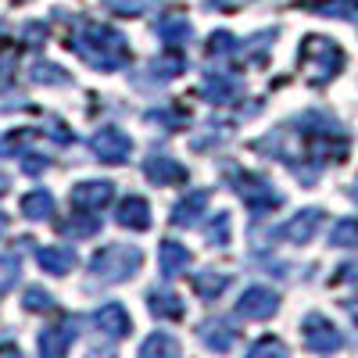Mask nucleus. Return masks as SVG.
<instances>
[{
    "instance_id": "3",
    "label": "nucleus",
    "mask_w": 358,
    "mask_h": 358,
    "mask_svg": "<svg viewBox=\"0 0 358 358\" xmlns=\"http://www.w3.org/2000/svg\"><path fill=\"white\" fill-rule=\"evenodd\" d=\"M233 190L244 197V204L251 208V215H268L283 204V194L268 183L265 176H255V172H236L233 176Z\"/></svg>"
},
{
    "instance_id": "18",
    "label": "nucleus",
    "mask_w": 358,
    "mask_h": 358,
    "mask_svg": "<svg viewBox=\"0 0 358 358\" xmlns=\"http://www.w3.org/2000/svg\"><path fill=\"white\" fill-rule=\"evenodd\" d=\"M147 308H151V315H158V319H179V315H183V301H179V294H172L165 287L147 290Z\"/></svg>"
},
{
    "instance_id": "33",
    "label": "nucleus",
    "mask_w": 358,
    "mask_h": 358,
    "mask_svg": "<svg viewBox=\"0 0 358 358\" xmlns=\"http://www.w3.org/2000/svg\"><path fill=\"white\" fill-rule=\"evenodd\" d=\"M268 351H273V355H283L287 348L276 341V337H265V341H258V344H251V355H268Z\"/></svg>"
},
{
    "instance_id": "1",
    "label": "nucleus",
    "mask_w": 358,
    "mask_h": 358,
    "mask_svg": "<svg viewBox=\"0 0 358 358\" xmlns=\"http://www.w3.org/2000/svg\"><path fill=\"white\" fill-rule=\"evenodd\" d=\"M72 50L83 57L86 65H94L101 72H115L129 62V43L122 33H115L108 25H86L83 33L76 36Z\"/></svg>"
},
{
    "instance_id": "15",
    "label": "nucleus",
    "mask_w": 358,
    "mask_h": 358,
    "mask_svg": "<svg viewBox=\"0 0 358 358\" xmlns=\"http://www.w3.org/2000/svg\"><path fill=\"white\" fill-rule=\"evenodd\" d=\"M204 208H208V190H190L176 201L172 208V222L176 226H194L201 215H204Z\"/></svg>"
},
{
    "instance_id": "27",
    "label": "nucleus",
    "mask_w": 358,
    "mask_h": 358,
    "mask_svg": "<svg viewBox=\"0 0 358 358\" xmlns=\"http://www.w3.org/2000/svg\"><path fill=\"white\" fill-rule=\"evenodd\" d=\"M334 248H358V219H341L330 233Z\"/></svg>"
},
{
    "instance_id": "13",
    "label": "nucleus",
    "mask_w": 358,
    "mask_h": 358,
    "mask_svg": "<svg viewBox=\"0 0 358 358\" xmlns=\"http://www.w3.org/2000/svg\"><path fill=\"white\" fill-rule=\"evenodd\" d=\"M197 337L212 348V351H229V348L236 344V330H233L229 319H204L201 330H197Z\"/></svg>"
},
{
    "instance_id": "24",
    "label": "nucleus",
    "mask_w": 358,
    "mask_h": 358,
    "mask_svg": "<svg viewBox=\"0 0 358 358\" xmlns=\"http://www.w3.org/2000/svg\"><path fill=\"white\" fill-rule=\"evenodd\" d=\"M22 276V258L18 255H0V297H4Z\"/></svg>"
},
{
    "instance_id": "34",
    "label": "nucleus",
    "mask_w": 358,
    "mask_h": 358,
    "mask_svg": "<svg viewBox=\"0 0 358 358\" xmlns=\"http://www.w3.org/2000/svg\"><path fill=\"white\" fill-rule=\"evenodd\" d=\"M97 226H101L97 219H72V222H69V229H72V233H79V236L97 233Z\"/></svg>"
},
{
    "instance_id": "2",
    "label": "nucleus",
    "mask_w": 358,
    "mask_h": 358,
    "mask_svg": "<svg viewBox=\"0 0 358 358\" xmlns=\"http://www.w3.org/2000/svg\"><path fill=\"white\" fill-rule=\"evenodd\" d=\"M143 255L136 244H108L94 255V262H90V273H94L97 280H108V283H126L136 268H140Z\"/></svg>"
},
{
    "instance_id": "39",
    "label": "nucleus",
    "mask_w": 358,
    "mask_h": 358,
    "mask_svg": "<svg viewBox=\"0 0 358 358\" xmlns=\"http://www.w3.org/2000/svg\"><path fill=\"white\" fill-rule=\"evenodd\" d=\"M8 190V176H0V194H4Z\"/></svg>"
},
{
    "instance_id": "17",
    "label": "nucleus",
    "mask_w": 358,
    "mask_h": 358,
    "mask_svg": "<svg viewBox=\"0 0 358 358\" xmlns=\"http://www.w3.org/2000/svg\"><path fill=\"white\" fill-rule=\"evenodd\" d=\"M40 265L47 268V273L54 276H69L72 268H76V251L65 248V244H50V248H40Z\"/></svg>"
},
{
    "instance_id": "26",
    "label": "nucleus",
    "mask_w": 358,
    "mask_h": 358,
    "mask_svg": "<svg viewBox=\"0 0 358 358\" xmlns=\"http://www.w3.org/2000/svg\"><path fill=\"white\" fill-rule=\"evenodd\" d=\"M204 241L212 244V248H222V244H229V215H226V212L212 215V222L204 226Z\"/></svg>"
},
{
    "instance_id": "14",
    "label": "nucleus",
    "mask_w": 358,
    "mask_h": 358,
    "mask_svg": "<svg viewBox=\"0 0 358 358\" xmlns=\"http://www.w3.org/2000/svg\"><path fill=\"white\" fill-rule=\"evenodd\" d=\"M76 337H79V319H69L65 326H50V330L40 334V351L43 355H65Z\"/></svg>"
},
{
    "instance_id": "11",
    "label": "nucleus",
    "mask_w": 358,
    "mask_h": 358,
    "mask_svg": "<svg viewBox=\"0 0 358 358\" xmlns=\"http://www.w3.org/2000/svg\"><path fill=\"white\" fill-rule=\"evenodd\" d=\"M143 176L151 179V183H158V187L187 183V169L179 165L176 158H169V155H151V158L143 162Z\"/></svg>"
},
{
    "instance_id": "32",
    "label": "nucleus",
    "mask_w": 358,
    "mask_h": 358,
    "mask_svg": "<svg viewBox=\"0 0 358 358\" xmlns=\"http://www.w3.org/2000/svg\"><path fill=\"white\" fill-rule=\"evenodd\" d=\"M179 69H183L179 57H162V62H155V76L158 79H172V76H179Z\"/></svg>"
},
{
    "instance_id": "19",
    "label": "nucleus",
    "mask_w": 358,
    "mask_h": 358,
    "mask_svg": "<svg viewBox=\"0 0 358 358\" xmlns=\"http://www.w3.org/2000/svg\"><path fill=\"white\" fill-rule=\"evenodd\" d=\"M229 290V276L219 273V268H204V273L194 276V294L204 297V301H215V297H222Z\"/></svg>"
},
{
    "instance_id": "28",
    "label": "nucleus",
    "mask_w": 358,
    "mask_h": 358,
    "mask_svg": "<svg viewBox=\"0 0 358 358\" xmlns=\"http://www.w3.org/2000/svg\"><path fill=\"white\" fill-rule=\"evenodd\" d=\"M33 83L40 86H69V76H62V69L57 65H47V62H36L33 65V76H29Z\"/></svg>"
},
{
    "instance_id": "36",
    "label": "nucleus",
    "mask_w": 358,
    "mask_h": 358,
    "mask_svg": "<svg viewBox=\"0 0 358 358\" xmlns=\"http://www.w3.org/2000/svg\"><path fill=\"white\" fill-rule=\"evenodd\" d=\"M337 280H341V283H351V287H358V262L344 265L341 273H337Z\"/></svg>"
},
{
    "instance_id": "29",
    "label": "nucleus",
    "mask_w": 358,
    "mask_h": 358,
    "mask_svg": "<svg viewBox=\"0 0 358 358\" xmlns=\"http://www.w3.org/2000/svg\"><path fill=\"white\" fill-rule=\"evenodd\" d=\"M22 301H25L29 312H50V308H54V297H50L43 287H29V290L22 294Z\"/></svg>"
},
{
    "instance_id": "6",
    "label": "nucleus",
    "mask_w": 358,
    "mask_h": 358,
    "mask_svg": "<svg viewBox=\"0 0 358 358\" xmlns=\"http://www.w3.org/2000/svg\"><path fill=\"white\" fill-rule=\"evenodd\" d=\"M90 151H94L101 162L122 165V162L133 155V140H129L122 129L108 126V129H97V133H94V140H90Z\"/></svg>"
},
{
    "instance_id": "16",
    "label": "nucleus",
    "mask_w": 358,
    "mask_h": 358,
    "mask_svg": "<svg viewBox=\"0 0 358 358\" xmlns=\"http://www.w3.org/2000/svg\"><path fill=\"white\" fill-rule=\"evenodd\" d=\"M201 94L212 104H226V101H233L236 94H241V83H236L233 76H226V72H208Z\"/></svg>"
},
{
    "instance_id": "38",
    "label": "nucleus",
    "mask_w": 358,
    "mask_h": 358,
    "mask_svg": "<svg viewBox=\"0 0 358 358\" xmlns=\"http://www.w3.org/2000/svg\"><path fill=\"white\" fill-rule=\"evenodd\" d=\"M4 229H8V215H4V212H0V233H4Z\"/></svg>"
},
{
    "instance_id": "12",
    "label": "nucleus",
    "mask_w": 358,
    "mask_h": 358,
    "mask_svg": "<svg viewBox=\"0 0 358 358\" xmlns=\"http://www.w3.org/2000/svg\"><path fill=\"white\" fill-rule=\"evenodd\" d=\"M115 222H118V226H126V229H136V233L151 229V204H147L143 197H136V194H129L122 204H118Z\"/></svg>"
},
{
    "instance_id": "21",
    "label": "nucleus",
    "mask_w": 358,
    "mask_h": 358,
    "mask_svg": "<svg viewBox=\"0 0 358 358\" xmlns=\"http://www.w3.org/2000/svg\"><path fill=\"white\" fill-rule=\"evenodd\" d=\"M158 33H162V40H165L169 47H183V43L194 40V25H190L183 15H165L162 25H158Z\"/></svg>"
},
{
    "instance_id": "30",
    "label": "nucleus",
    "mask_w": 358,
    "mask_h": 358,
    "mask_svg": "<svg viewBox=\"0 0 358 358\" xmlns=\"http://www.w3.org/2000/svg\"><path fill=\"white\" fill-rule=\"evenodd\" d=\"M208 50H212L215 57H229V54L241 50V43H236V36H229V33H212V43H208Z\"/></svg>"
},
{
    "instance_id": "5",
    "label": "nucleus",
    "mask_w": 358,
    "mask_h": 358,
    "mask_svg": "<svg viewBox=\"0 0 358 358\" xmlns=\"http://www.w3.org/2000/svg\"><path fill=\"white\" fill-rule=\"evenodd\" d=\"M301 334H305V348L308 351H319V355H330V351H341L344 348V334L326 315H319V312L305 315Z\"/></svg>"
},
{
    "instance_id": "37",
    "label": "nucleus",
    "mask_w": 358,
    "mask_h": 358,
    "mask_svg": "<svg viewBox=\"0 0 358 358\" xmlns=\"http://www.w3.org/2000/svg\"><path fill=\"white\" fill-rule=\"evenodd\" d=\"M344 308H348V312H351V319L358 322V301H344Z\"/></svg>"
},
{
    "instance_id": "9",
    "label": "nucleus",
    "mask_w": 358,
    "mask_h": 358,
    "mask_svg": "<svg viewBox=\"0 0 358 358\" xmlns=\"http://www.w3.org/2000/svg\"><path fill=\"white\" fill-rule=\"evenodd\" d=\"M319 226H322V212L319 208H305V212H297L294 219H287L273 236L276 241H290V244H308L319 233Z\"/></svg>"
},
{
    "instance_id": "22",
    "label": "nucleus",
    "mask_w": 358,
    "mask_h": 358,
    "mask_svg": "<svg viewBox=\"0 0 358 358\" xmlns=\"http://www.w3.org/2000/svg\"><path fill=\"white\" fill-rule=\"evenodd\" d=\"M18 208H22V215H25V219L43 222V219L54 215V197H50V190H29V194L22 197Z\"/></svg>"
},
{
    "instance_id": "35",
    "label": "nucleus",
    "mask_w": 358,
    "mask_h": 358,
    "mask_svg": "<svg viewBox=\"0 0 358 358\" xmlns=\"http://www.w3.org/2000/svg\"><path fill=\"white\" fill-rule=\"evenodd\" d=\"M25 172H43L47 165H50V158H43V155H25Z\"/></svg>"
},
{
    "instance_id": "40",
    "label": "nucleus",
    "mask_w": 358,
    "mask_h": 358,
    "mask_svg": "<svg viewBox=\"0 0 358 358\" xmlns=\"http://www.w3.org/2000/svg\"><path fill=\"white\" fill-rule=\"evenodd\" d=\"M351 201H355V204H358V183H355V187H351Z\"/></svg>"
},
{
    "instance_id": "10",
    "label": "nucleus",
    "mask_w": 358,
    "mask_h": 358,
    "mask_svg": "<svg viewBox=\"0 0 358 358\" xmlns=\"http://www.w3.org/2000/svg\"><path fill=\"white\" fill-rule=\"evenodd\" d=\"M111 197H115V183H108V179H86L72 190V204L79 212H101V208L111 204Z\"/></svg>"
},
{
    "instance_id": "8",
    "label": "nucleus",
    "mask_w": 358,
    "mask_h": 358,
    "mask_svg": "<svg viewBox=\"0 0 358 358\" xmlns=\"http://www.w3.org/2000/svg\"><path fill=\"white\" fill-rule=\"evenodd\" d=\"M236 312L244 319H273L280 312V294L268 287H248L236 301Z\"/></svg>"
},
{
    "instance_id": "23",
    "label": "nucleus",
    "mask_w": 358,
    "mask_h": 358,
    "mask_svg": "<svg viewBox=\"0 0 358 358\" xmlns=\"http://www.w3.org/2000/svg\"><path fill=\"white\" fill-rule=\"evenodd\" d=\"M305 8L326 18H358V0H305Z\"/></svg>"
},
{
    "instance_id": "7",
    "label": "nucleus",
    "mask_w": 358,
    "mask_h": 358,
    "mask_svg": "<svg viewBox=\"0 0 358 358\" xmlns=\"http://www.w3.org/2000/svg\"><path fill=\"white\" fill-rule=\"evenodd\" d=\"M94 330L108 341V344H115V341H122V337H129V330H133V322H129V312L118 305V301H108V305H101L97 312H94Z\"/></svg>"
},
{
    "instance_id": "20",
    "label": "nucleus",
    "mask_w": 358,
    "mask_h": 358,
    "mask_svg": "<svg viewBox=\"0 0 358 358\" xmlns=\"http://www.w3.org/2000/svg\"><path fill=\"white\" fill-rule=\"evenodd\" d=\"M158 262H162L165 276H179V273H187V268H190V251L179 241H165L162 251H158Z\"/></svg>"
},
{
    "instance_id": "25",
    "label": "nucleus",
    "mask_w": 358,
    "mask_h": 358,
    "mask_svg": "<svg viewBox=\"0 0 358 358\" xmlns=\"http://www.w3.org/2000/svg\"><path fill=\"white\" fill-rule=\"evenodd\" d=\"M140 355H143V358H155V355H179V344H176V337H169V334H155V337H147V341L140 344Z\"/></svg>"
},
{
    "instance_id": "4",
    "label": "nucleus",
    "mask_w": 358,
    "mask_h": 358,
    "mask_svg": "<svg viewBox=\"0 0 358 358\" xmlns=\"http://www.w3.org/2000/svg\"><path fill=\"white\" fill-rule=\"evenodd\" d=\"M301 57L308 62V69L315 72L319 83L334 79L341 72V65H344V50L334 40H326V36H308L305 47H301Z\"/></svg>"
},
{
    "instance_id": "31",
    "label": "nucleus",
    "mask_w": 358,
    "mask_h": 358,
    "mask_svg": "<svg viewBox=\"0 0 358 358\" xmlns=\"http://www.w3.org/2000/svg\"><path fill=\"white\" fill-rule=\"evenodd\" d=\"M104 4H108L115 15H140L143 8H151L155 0H104Z\"/></svg>"
}]
</instances>
